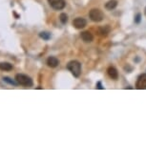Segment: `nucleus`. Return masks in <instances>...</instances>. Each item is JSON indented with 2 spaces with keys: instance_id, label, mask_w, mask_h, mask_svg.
<instances>
[{
  "instance_id": "obj_1",
  "label": "nucleus",
  "mask_w": 146,
  "mask_h": 146,
  "mask_svg": "<svg viewBox=\"0 0 146 146\" xmlns=\"http://www.w3.org/2000/svg\"><path fill=\"white\" fill-rule=\"evenodd\" d=\"M67 69L76 78H78L81 74V64L78 60H72L69 62L67 64Z\"/></svg>"
},
{
  "instance_id": "obj_2",
  "label": "nucleus",
  "mask_w": 146,
  "mask_h": 146,
  "mask_svg": "<svg viewBox=\"0 0 146 146\" xmlns=\"http://www.w3.org/2000/svg\"><path fill=\"white\" fill-rule=\"evenodd\" d=\"M15 80L17 81L19 85H22V86L25 87H32L33 84H34L33 83V79L27 75H24V74H17L15 76Z\"/></svg>"
},
{
  "instance_id": "obj_3",
  "label": "nucleus",
  "mask_w": 146,
  "mask_h": 146,
  "mask_svg": "<svg viewBox=\"0 0 146 146\" xmlns=\"http://www.w3.org/2000/svg\"><path fill=\"white\" fill-rule=\"evenodd\" d=\"M89 17L94 22H100L103 20L104 15L100 9H92L89 12Z\"/></svg>"
},
{
  "instance_id": "obj_4",
  "label": "nucleus",
  "mask_w": 146,
  "mask_h": 146,
  "mask_svg": "<svg viewBox=\"0 0 146 146\" xmlns=\"http://www.w3.org/2000/svg\"><path fill=\"white\" fill-rule=\"evenodd\" d=\"M50 6L53 8L54 10L60 11L63 10L66 6V2L65 0H48Z\"/></svg>"
},
{
  "instance_id": "obj_5",
  "label": "nucleus",
  "mask_w": 146,
  "mask_h": 146,
  "mask_svg": "<svg viewBox=\"0 0 146 146\" xmlns=\"http://www.w3.org/2000/svg\"><path fill=\"white\" fill-rule=\"evenodd\" d=\"M86 25H87V21L83 17H76L73 21V26L76 29H83L84 27H86Z\"/></svg>"
},
{
  "instance_id": "obj_6",
  "label": "nucleus",
  "mask_w": 146,
  "mask_h": 146,
  "mask_svg": "<svg viewBox=\"0 0 146 146\" xmlns=\"http://www.w3.org/2000/svg\"><path fill=\"white\" fill-rule=\"evenodd\" d=\"M136 87L139 90L146 89V74H142L139 76L136 84Z\"/></svg>"
},
{
  "instance_id": "obj_7",
  "label": "nucleus",
  "mask_w": 146,
  "mask_h": 146,
  "mask_svg": "<svg viewBox=\"0 0 146 146\" xmlns=\"http://www.w3.org/2000/svg\"><path fill=\"white\" fill-rule=\"evenodd\" d=\"M80 36H81V39L84 41V42H86V43H90V42H92L93 39H94V35L91 34V33L89 31H86V32H82L81 33V35H80Z\"/></svg>"
},
{
  "instance_id": "obj_8",
  "label": "nucleus",
  "mask_w": 146,
  "mask_h": 146,
  "mask_svg": "<svg viewBox=\"0 0 146 146\" xmlns=\"http://www.w3.org/2000/svg\"><path fill=\"white\" fill-rule=\"evenodd\" d=\"M107 73H108V76L114 80H117L118 78V72L115 67L113 66H110V67L107 69Z\"/></svg>"
},
{
  "instance_id": "obj_9",
  "label": "nucleus",
  "mask_w": 146,
  "mask_h": 146,
  "mask_svg": "<svg viewBox=\"0 0 146 146\" xmlns=\"http://www.w3.org/2000/svg\"><path fill=\"white\" fill-rule=\"evenodd\" d=\"M59 64V60L56 56H49L47 58V65L51 68H56Z\"/></svg>"
},
{
  "instance_id": "obj_10",
  "label": "nucleus",
  "mask_w": 146,
  "mask_h": 146,
  "mask_svg": "<svg viewBox=\"0 0 146 146\" xmlns=\"http://www.w3.org/2000/svg\"><path fill=\"white\" fill-rule=\"evenodd\" d=\"M111 31V28L107 25V26H104V27H100V28H98V35H101V36H107L108 34Z\"/></svg>"
},
{
  "instance_id": "obj_11",
  "label": "nucleus",
  "mask_w": 146,
  "mask_h": 146,
  "mask_svg": "<svg viewBox=\"0 0 146 146\" xmlns=\"http://www.w3.org/2000/svg\"><path fill=\"white\" fill-rule=\"evenodd\" d=\"M117 6V0H109V1L105 4V8L107 10H109V11L114 10Z\"/></svg>"
},
{
  "instance_id": "obj_12",
  "label": "nucleus",
  "mask_w": 146,
  "mask_h": 146,
  "mask_svg": "<svg viewBox=\"0 0 146 146\" xmlns=\"http://www.w3.org/2000/svg\"><path fill=\"white\" fill-rule=\"evenodd\" d=\"M0 70L1 71H11V70H13V65L9 62H1L0 63Z\"/></svg>"
},
{
  "instance_id": "obj_13",
  "label": "nucleus",
  "mask_w": 146,
  "mask_h": 146,
  "mask_svg": "<svg viewBox=\"0 0 146 146\" xmlns=\"http://www.w3.org/2000/svg\"><path fill=\"white\" fill-rule=\"evenodd\" d=\"M39 37L42 38L44 40H49L51 38V34L47 32H41L39 34Z\"/></svg>"
},
{
  "instance_id": "obj_14",
  "label": "nucleus",
  "mask_w": 146,
  "mask_h": 146,
  "mask_svg": "<svg viewBox=\"0 0 146 146\" xmlns=\"http://www.w3.org/2000/svg\"><path fill=\"white\" fill-rule=\"evenodd\" d=\"M59 19H60V22H61L62 24H66L68 21V15H66L65 13H62L61 15H59Z\"/></svg>"
},
{
  "instance_id": "obj_15",
  "label": "nucleus",
  "mask_w": 146,
  "mask_h": 146,
  "mask_svg": "<svg viewBox=\"0 0 146 146\" xmlns=\"http://www.w3.org/2000/svg\"><path fill=\"white\" fill-rule=\"evenodd\" d=\"M3 80L5 82H7V83H9L11 85H15V86H16L18 83H17V81H15V80H13L12 78H8V76H5V78H3Z\"/></svg>"
},
{
  "instance_id": "obj_16",
  "label": "nucleus",
  "mask_w": 146,
  "mask_h": 146,
  "mask_svg": "<svg viewBox=\"0 0 146 146\" xmlns=\"http://www.w3.org/2000/svg\"><path fill=\"white\" fill-rule=\"evenodd\" d=\"M140 20H141V15H140V13H137L136 15V17H135V23H139Z\"/></svg>"
},
{
  "instance_id": "obj_17",
  "label": "nucleus",
  "mask_w": 146,
  "mask_h": 146,
  "mask_svg": "<svg viewBox=\"0 0 146 146\" xmlns=\"http://www.w3.org/2000/svg\"><path fill=\"white\" fill-rule=\"evenodd\" d=\"M96 88H98V89H100V90H103L104 89V88L102 87V85H101L100 81H98V83H96Z\"/></svg>"
},
{
  "instance_id": "obj_18",
  "label": "nucleus",
  "mask_w": 146,
  "mask_h": 146,
  "mask_svg": "<svg viewBox=\"0 0 146 146\" xmlns=\"http://www.w3.org/2000/svg\"><path fill=\"white\" fill-rule=\"evenodd\" d=\"M145 15H146V8H145Z\"/></svg>"
}]
</instances>
